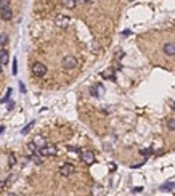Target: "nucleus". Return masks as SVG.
<instances>
[{
    "label": "nucleus",
    "instance_id": "obj_1",
    "mask_svg": "<svg viewBox=\"0 0 175 196\" xmlns=\"http://www.w3.org/2000/svg\"><path fill=\"white\" fill-rule=\"evenodd\" d=\"M77 64H79L77 58L72 56V55H67V56H64V58L61 60V68H63V69H66V71L75 69V68H77Z\"/></svg>",
    "mask_w": 175,
    "mask_h": 196
},
{
    "label": "nucleus",
    "instance_id": "obj_2",
    "mask_svg": "<svg viewBox=\"0 0 175 196\" xmlns=\"http://www.w3.org/2000/svg\"><path fill=\"white\" fill-rule=\"evenodd\" d=\"M37 153L40 156H43V158H48V156H56L58 150H56V146H53V145H45V146L39 148Z\"/></svg>",
    "mask_w": 175,
    "mask_h": 196
},
{
    "label": "nucleus",
    "instance_id": "obj_3",
    "mask_svg": "<svg viewBox=\"0 0 175 196\" xmlns=\"http://www.w3.org/2000/svg\"><path fill=\"white\" fill-rule=\"evenodd\" d=\"M32 74L35 77H43L47 74V66L43 64V63H40V61L34 63L32 64Z\"/></svg>",
    "mask_w": 175,
    "mask_h": 196
},
{
    "label": "nucleus",
    "instance_id": "obj_4",
    "mask_svg": "<svg viewBox=\"0 0 175 196\" xmlns=\"http://www.w3.org/2000/svg\"><path fill=\"white\" fill-rule=\"evenodd\" d=\"M74 172H75V167H74V164H71V162H66L59 167V175H61V177H69Z\"/></svg>",
    "mask_w": 175,
    "mask_h": 196
},
{
    "label": "nucleus",
    "instance_id": "obj_5",
    "mask_svg": "<svg viewBox=\"0 0 175 196\" xmlns=\"http://www.w3.org/2000/svg\"><path fill=\"white\" fill-rule=\"evenodd\" d=\"M55 24L58 27H67L71 24V18L66 16V15H58V16L55 18Z\"/></svg>",
    "mask_w": 175,
    "mask_h": 196
},
{
    "label": "nucleus",
    "instance_id": "obj_6",
    "mask_svg": "<svg viewBox=\"0 0 175 196\" xmlns=\"http://www.w3.org/2000/svg\"><path fill=\"white\" fill-rule=\"evenodd\" d=\"M162 52L167 56H175V42H165L162 47Z\"/></svg>",
    "mask_w": 175,
    "mask_h": 196
},
{
    "label": "nucleus",
    "instance_id": "obj_7",
    "mask_svg": "<svg viewBox=\"0 0 175 196\" xmlns=\"http://www.w3.org/2000/svg\"><path fill=\"white\" fill-rule=\"evenodd\" d=\"M81 159H82L85 164H89V166H90V164L95 162V154H93L92 151H82V153H81Z\"/></svg>",
    "mask_w": 175,
    "mask_h": 196
},
{
    "label": "nucleus",
    "instance_id": "obj_8",
    "mask_svg": "<svg viewBox=\"0 0 175 196\" xmlns=\"http://www.w3.org/2000/svg\"><path fill=\"white\" fill-rule=\"evenodd\" d=\"M0 18L3 19V21H10L11 18H13V11H11L10 7H5V8H0Z\"/></svg>",
    "mask_w": 175,
    "mask_h": 196
},
{
    "label": "nucleus",
    "instance_id": "obj_9",
    "mask_svg": "<svg viewBox=\"0 0 175 196\" xmlns=\"http://www.w3.org/2000/svg\"><path fill=\"white\" fill-rule=\"evenodd\" d=\"M34 143L37 145V148H42V146H45V145H48V143H47V140L43 138V137H40V135L34 138Z\"/></svg>",
    "mask_w": 175,
    "mask_h": 196
},
{
    "label": "nucleus",
    "instance_id": "obj_10",
    "mask_svg": "<svg viewBox=\"0 0 175 196\" xmlns=\"http://www.w3.org/2000/svg\"><path fill=\"white\" fill-rule=\"evenodd\" d=\"M174 188H175L174 182H167L164 185H161V191H170V190H174Z\"/></svg>",
    "mask_w": 175,
    "mask_h": 196
},
{
    "label": "nucleus",
    "instance_id": "obj_11",
    "mask_svg": "<svg viewBox=\"0 0 175 196\" xmlns=\"http://www.w3.org/2000/svg\"><path fill=\"white\" fill-rule=\"evenodd\" d=\"M103 77L105 79H109V80H116V76H114V72H113V69H109V71H105L103 72Z\"/></svg>",
    "mask_w": 175,
    "mask_h": 196
},
{
    "label": "nucleus",
    "instance_id": "obj_12",
    "mask_svg": "<svg viewBox=\"0 0 175 196\" xmlns=\"http://www.w3.org/2000/svg\"><path fill=\"white\" fill-rule=\"evenodd\" d=\"M0 60H2L3 64L8 63V52H7V50H2V52H0Z\"/></svg>",
    "mask_w": 175,
    "mask_h": 196
},
{
    "label": "nucleus",
    "instance_id": "obj_13",
    "mask_svg": "<svg viewBox=\"0 0 175 196\" xmlns=\"http://www.w3.org/2000/svg\"><path fill=\"white\" fill-rule=\"evenodd\" d=\"M63 5L66 8H74L75 7V0H63Z\"/></svg>",
    "mask_w": 175,
    "mask_h": 196
},
{
    "label": "nucleus",
    "instance_id": "obj_14",
    "mask_svg": "<svg viewBox=\"0 0 175 196\" xmlns=\"http://www.w3.org/2000/svg\"><path fill=\"white\" fill-rule=\"evenodd\" d=\"M7 44H8V36L7 34H0V45L5 47Z\"/></svg>",
    "mask_w": 175,
    "mask_h": 196
},
{
    "label": "nucleus",
    "instance_id": "obj_15",
    "mask_svg": "<svg viewBox=\"0 0 175 196\" xmlns=\"http://www.w3.org/2000/svg\"><path fill=\"white\" fill-rule=\"evenodd\" d=\"M167 129H169V130H175V119L174 117H170V119L167 121Z\"/></svg>",
    "mask_w": 175,
    "mask_h": 196
},
{
    "label": "nucleus",
    "instance_id": "obj_16",
    "mask_svg": "<svg viewBox=\"0 0 175 196\" xmlns=\"http://www.w3.org/2000/svg\"><path fill=\"white\" fill-rule=\"evenodd\" d=\"M32 125H34V121H31V122H29V124H27V125H26V127H24V129H23V130H21V134H23V135H26V134H29V130H31V127H32Z\"/></svg>",
    "mask_w": 175,
    "mask_h": 196
},
{
    "label": "nucleus",
    "instance_id": "obj_17",
    "mask_svg": "<svg viewBox=\"0 0 175 196\" xmlns=\"http://www.w3.org/2000/svg\"><path fill=\"white\" fill-rule=\"evenodd\" d=\"M98 90H101V85H95V87L92 88V92H90V93H92L93 97H100V93H98Z\"/></svg>",
    "mask_w": 175,
    "mask_h": 196
},
{
    "label": "nucleus",
    "instance_id": "obj_18",
    "mask_svg": "<svg viewBox=\"0 0 175 196\" xmlns=\"http://www.w3.org/2000/svg\"><path fill=\"white\" fill-rule=\"evenodd\" d=\"M101 193H103V188H101V186L97 185V186L93 188V195H95V196H101Z\"/></svg>",
    "mask_w": 175,
    "mask_h": 196
},
{
    "label": "nucleus",
    "instance_id": "obj_19",
    "mask_svg": "<svg viewBox=\"0 0 175 196\" xmlns=\"http://www.w3.org/2000/svg\"><path fill=\"white\" fill-rule=\"evenodd\" d=\"M151 153H153V150H151V148H146V150H141V151H140V154H141V156H146V158H148Z\"/></svg>",
    "mask_w": 175,
    "mask_h": 196
},
{
    "label": "nucleus",
    "instance_id": "obj_20",
    "mask_svg": "<svg viewBox=\"0 0 175 196\" xmlns=\"http://www.w3.org/2000/svg\"><path fill=\"white\" fill-rule=\"evenodd\" d=\"M15 162H16V158H15L13 154H10V156H8V166H10V167H13V164H15Z\"/></svg>",
    "mask_w": 175,
    "mask_h": 196
},
{
    "label": "nucleus",
    "instance_id": "obj_21",
    "mask_svg": "<svg viewBox=\"0 0 175 196\" xmlns=\"http://www.w3.org/2000/svg\"><path fill=\"white\" fill-rule=\"evenodd\" d=\"M10 95H11V88L7 90V95L2 98V103H7V101H8V98H10Z\"/></svg>",
    "mask_w": 175,
    "mask_h": 196
},
{
    "label": "nucleus",
    "instance_id": "obj_22",
    "mask_svg": "<svg viewBox=\"0 0 175 196\" xmlns=\"http://www.w3.org/2000/svg\"><path fill=\"white\" fill-rule=\"evenodd\" d=\"M11 72L15 74V76H16L18 74V66H16V58H15V61H13V66H11Z\"/></svg>",
    "mask_w": 175,
    "mask_h": 196
},
{
    "label": "nucleus",
    "instance_id": "obj_23",
    "mask_svg": "<svg viewBox=\"0 0 175 196\" xmlns=\"http://www.w3.org/2000/svg\"><path fill=\"white\" fill-rule=\"evenodd\" d=\"M10 0H0V8H5V7H8Z\"/></svg>",
    "mask_w": 175,
    "mask_h": 196
},
{
    "label": "nucleus",
    "instance_id": "obj_24",
    "mask_svg": "<svg viewBox=\"0 0 175 196\" xmlns=\"http://www.w3.org/2000/svg\"><path fill=\"white\" fill-rule=\"evenodd\" d=\"M19 90H21V93H26V87H24L23 82H19Z\"/></svg>",
    "mask_w": 175,
    "mask_h": 196
},
{
    "label": "nucleus",
    "instance_id": "obj_25",
    "mask_svg": "<svg viewBox=\"0 0 175 196\" xmlns=\"http://www.w3.org/2000/svg\"><path fill=\"white\" fill-rule=\"evenodd\" d=\"M13 108H15V101H10V105H8V111H11Z\"/></svg>",
    "mask_w": 175,
    "mask_h": 196
},
{
    "label": "nucleus",
    "instance_id": "obj_26",
    "mask_svg": "<svg viewBox=\"0 0 175 196\" xmlns=\"http://www.w3.org/2000/svg\"><path fill=\"white\" fill-rule=\"evenodd\" d=\"M141 190H143V188H141V186H137V188H133V190H132V191H133V193H138V191H141Z\"/></svg>",
    "mask_w": 175,
    "mask_h": 196
},
{
    "label": "nucleus",
    "instance_id": "obj_27",
    "mask_svg": "<svg viewBox=\"0 0 175 196\" xmlns=\"http://www.w3.org/2000/svg\"><path fill=\"white\" fill-rule=\"evenodd\" d=\"M5 185H7V182H5V180H0V188H3Z\"/></svg>",
    "mask_w": 175,
    "mask_h": 196
},
{
    "label": "nucleus",
    "instance_id": "obj_28",
    "mask_svg": "<svg viewBox=\"0 0 175 196\" xmlns=\"http://www.w3.org/2000/svg\"><path fill=\"white\" fill-rule=\"evenodd\" d=\"M130 34H132V32H130V31L127 29V31H124V32H122V36H130Z\"/></svg>",
    "mask_w": 175,
    "mask_h": 196
},
{
    "label": "nucleus",
    "instance_id": "obj_29",
    "mask_svg": "<svg viewBox=\"0 0 175 196\" xmlns=\"http://www.w3.org/2000/svg\"><path fill=\"white\" fill-rule=\"evenodd\" d=\"M3 130H5V127H3V125H0V134H3Z\"/></svg>",
    "mask_w": 175,
    "mask_h": 196
},
{
    "label": "nucleus",
    "instance_id": "obj_30",
    "mask_svg": "<svg viewBox=\"0 0 175 196\" xmlns=\"http://www.w3.org/2000/svg\"><path fill=\"white\" fill-rule=\"evenodd\" d=\"M83 3H92V0H82Z\"/></svg>",
    "mask_w": 175,
    "mask_h": 196
},
{
    "label": "nucleus",
    "instance_id": "obj_31",
    "mask_svg": "<svg viewBox=\"0 0 175 196\" xmlns=\"http://www.w3.org/2000/svg\"><path fill=\"white\" fill-rule=\"evenodd\" d=\"M2 66H3V63H2V60H0V71H2Z\"/></svg>",
    "mask_w": 175,
    "mask_h": 196
},
{
    "label": "nucleus",
    "instance_id": "obj_32",
    "mask_svg": "<svg viewBox=\"0 0 175 196\" xmlns=\"http://www.w3.org/2000/svg\"><path fill=\"white\" fill-rule=\"evenodd\" d=\"M172 108H174V109H175V103H172Z\"/></svg>",
    "mask_w": 175,
    "mask_h": 196
}]
</instances>
